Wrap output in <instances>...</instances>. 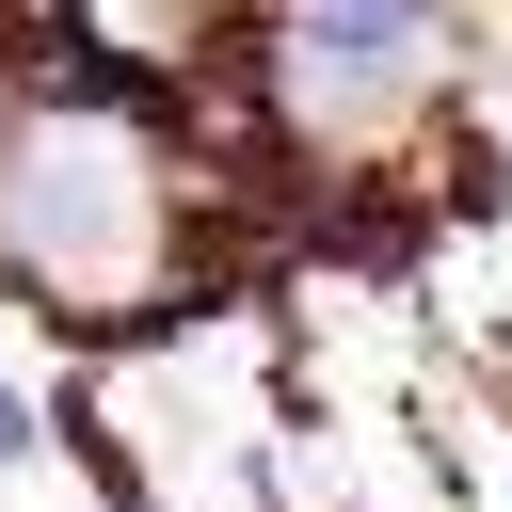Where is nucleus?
<instances>
[{
	"instance_id": "obj_1",
	"label": "nucleus",
	"mask_w": 512,
	"mask_h": 512,
	"mask_svg": "<svg viewBox=\"0 0 512 512\" xmlns=\"http://www.w3.org/2000/svg\"><path fill=\"white\" fill-rule=\"evenodd\" d=\"M192 192L144 128V96H16L0 112V272L80 320V336H144L192 272Z\"/></svg>"
},
{
	"instance_id": "obj_4",
	"label": "nucleus",
	"mask_w": 512,
	"mask_h": 512,
	"mask_svg": "<svg viewBox=\"0 0 512 512\" xmlns=\"http://www.w3.org/2000/svg\"><path fill=\"white\" fill-rule=\"evenodd\" d=\"M16 464H32V384L0 368V480H16Z\"/></svg>"
},
{
	"instance_id": "obj_2",
	"label": "nucleus",
	"mask_w": 512,
	"mask_h": 512,
	"mask_svg": "<svg viewBox=\"0 0 512 512\" xmlns=\"http://www.w3.org/2000/svg\"><path fill=\"white\" fill-rule=\"evenodd\" d=\"M464 64V16L448 0H256V80H272V128H304L320 160H384L432 80Z\"/></svg>"
},
{
	"instance_id": "obj_3",
	"label": "nucleus",
	"mask_w": 512,
	"mask_h": 512,
	"mask_svg": "<svg viewBox=\"0 0 512 512\" xmlns=\"http://www.w3.org/2000/svg\"><path fill=\"white\" fill-rule=\"evenodd\" d=\"M48 16H64L112 80H144V96H160V80H192L224 32H256V0H48Z\"/></svg>"
}]
</instances>
